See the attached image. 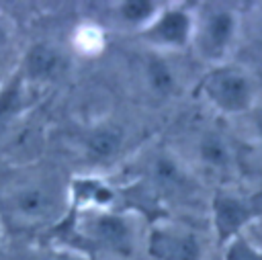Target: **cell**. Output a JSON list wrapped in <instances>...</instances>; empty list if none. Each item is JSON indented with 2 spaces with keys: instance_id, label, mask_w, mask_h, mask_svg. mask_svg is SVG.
Wrapping results in <instances>:
<instances>
[{
  "instance_id": "8fae6325",
  "label": "cell",
  "mask_w": 262,
  "mask_h": 260,
  "mask_svg": "<svg viewBox=\"0 0 262 260\" xmlns=\"http://www.w3.org/2000/svg\"><path fill=\"white\" fill-rule=\"evenodd\" d=\"M151 170H154V178H156L162 186H168V188H170V186H180V184L184 182V174H182V170L178 168V164H176L174 160L166 158V156L158 158V160L154 162Z\"/></svg>"
},
{
  "instance_id": "277c9868",
  "label": "cell",
  "mask_w": 262,
  "mask_h": 260,
  "mask_svg": "<svg viewBox=\"0 0 262 260\" xmlns=\"http://www.w3.org/2000/svg\"><path fill=\"white\" fill-rule=\"evenodd\" d=\"M207 92L223 111L237 113L250 104V82L235 70L215 72L207 80Z\"/></svg>"
},
{
  "instance_id": "ba28073f",
  "label": "cell",
  "mask_w": 262,
  "mask_h": 260,
  "mask_svg": "<svg viewBox=\"0 0 262 260\" xmlns=\"http://www.w3.org/2000/svg\"><path fill=\"white\" fill-rule=\"evenodd\" d=\"M233 16L227 10H215L205 25V47L209 53H221L233 35Z\"/></svg>"
},
{
  "instance_id": "4fadbf2b",
  "label": "cell",
  "mask_w": 262,
  "mask_h": 260,
  "mask_svg": "<svg viewBox=\"0 0 262 260\" xmlns=\"http://www.w3.org/2000/svg\"><path fill=\"white\" fill-rule=\"evenodd\" d=\"M201 158L209 164V166H225L229 162V151H227V145L217 137V135H207L203 137L201 141Z\"/></svg>"
},
{
  "instance_id": "ac0fdd59",
  "label": "cell",
  "mask_w": 262,
  "mask_h": 260,
  "mask_svg": "<svg viewBox=\"0 0 262 260\" xmlns=\"http://www.w3.org/2000/svg\"><path fill=\"white\" fill-rule=\"evenodd\" d=\"M33 260H74L70 256H63V254H43V256H31Z\"/></svg>"
},
{
  "instance_id": "30bf717a",
  "label": "cell",
  "mask_w": 262,
  "mask_h": 260,
  "mask_svg": "<svg viewBox=\"0 0 262 260\" xmlns=\"http://www.w3.org/2000/svg\"><path fill=\"white\" fill-rule=\"evenodd\" d=\"M121 145V131L115 127H100L92 131L86 139V151L94 160H106L117 154Z\"/></svg>"
},
{
  "instance_id": "2e32d148",
  "label": "cell",
  "mask_w": 262,
  "mask_h": 260,
  "mask_svg": "<svg viewBox=\"0 0 262 260\" xmlns=\"http://www.w3.org/2000/svg\"><path fill=\"white\" fill-rule=\"evenodd\" d=\"M76 190H78V194L82 199L92 201V203H98V205H102V203H106V201L113 199V192L106 186L98 184V182H78L76 184Z\"/></svg>"
},
{
  "instance_id": "3957f363",
  "label": "cell",
  "mask_w": 262,
  "mask_h": 260,
  "mask_svg": "<svg viewBox=\"0 0 262 260\" xmlns=\"http://www.w3.org/2000/svg\"><path fill=\"white\" fill-rule=\"evenodd\" d=\"M66 68V57L61 51L49 43H35L23 55L20 66L16 68L20 78L33 88L35 84L55 80Z\"/></svg>"
},
{
  "instance_id": "9c48e42d",
  "label": "cell",
  "mask_w": 262,
  "mask_h": 260,
  "mask_svg": "<svg viewBox=\"0 0 262 260\" xmlns=\"http://www.w3.org/2000/svg\"><path fill=\"white\" fill-rule=\"evenodd\" d=\"M190 31V20L182 10H170L168 14H164L158 25L154 27L151 35L158 41L164 43H172V45H182L188 37Z\"/></svg>"
},
{
  "instance_id": "9a60e30c",
  "label": "cell",
  "mask_w": 262,
  "mask_h": 260,
  "mask_svg": "<svg viewBox=\"0 0 262 260\" xmlns=\"http://www.w3.org/2000/svg\"><path fill=\"white\" fill-rule=\"evenodd\" d=\"M151 12H154V4H151V2H145V0L123 2V6H121V14H123V18L129 20V23L145 20Z\"/></svg>"
},
{
  "instance_id": "e0dca14e",
  "label": "cell",
  "mask_w": 262,
  "mask_h": 260,
  "mask_svg": "<svg viewBox=\"0 0 262 260\" xmlns=\"http://www.w3.org/2000/svg\"><path fill=\"white\" fill-rule=\"evenodd\" d=\"M227 260H262V254L256 252L250 244H246L244 240H237L229 246L227 254H225Z\"/></svg>"
},
{
  "instance_id": "7c38bea8",
  "label": "cell",
  "mask_w": 262,
  "mask_h": 260,
  "mask_svg": "<svg viewBox=\"0 0 262 260\" xmlns=\"http://www.w3.org/2000/svg\"><path fill=\"white\" fill-rule=\"evenodd\" d=\"M147 78H149V84L154 86V90L160 92V94H168L172 90V86H174V76H172L168 63L164 59H158V57L149 59Z\"/></svg>"
},
{
  "instance_id": "8992f818",
  "label": "cell",
  "mask_w": 262,
  "mask_h": 260,
  "mask_svg": "<svg viewBox=\"0 0 262 260\" xmlns=\"http://www.w3.org/2000/svg\"><path fill=\"white\" fill-rule=\"evenodd\" d=\"M86 233L102 246L113 250H127L129 248V227L119 215L111 213H94L84 221Z\"/></svg>"
},
{
  "instance_id": "6da1fadb",
  "label": "cell",
  "mask_w": 262,
  "mask_h": 260,
  "mask_svg": "<svg viewBox=\"0 0 262 260\" xmlns=\"http://www.w3.org/2000/svg\"><path fill=\"white\" fill-rule=\"evenodd\" d=\"M61 211V188L49 176H14L0 190V219L6 227H35Z\"/></svg>"
},
{
  "instance_id": "7a4b0ae2",
  "label": "cell",
  "mask_w": 262,
  "mask_h": 260,
  "mask_svg": "<svg viewBox=\"0 0 262 260\" xmlns=\"http://www.w3.org/2000/svg\"><path fill=\"white\" fill-rule=\"evenodd\" d=\"M31 104V86L14 68L0 84V141H4L23 119Z\"/></svg>"
},
{
  "instance_id": "d6986e66",
  "label": "cell",
  "mask_w": 262,
  "mask_h": 260,
  "mask_svg": "<svg viewBox=\"0 0 262 260\" xmlns=\"http://www.w3.org/2000/svg\"><path fill=\"white\" fill-rule=\"evenodd\" d=\"M4 235H6V227H4V223H2V219H0V248H2V244H4Z\"/></svg>"
},
{
  "instance_id": "5bb4252c",
  "label": "cell",
  "mask_w": 262,
  "mask_h": 260,
  "mask_svg": "<svg viewBox=\"0 0 262 260\" xmlns=\"http://www.w3.org/2000/svg\"><path fill=\"white\" fill-rule=\"evenodd\" d=\"M12 45H14V39H12L10 20L0 12V84L12 72V70L6 68L8 66V59H10V53H12Z\"/></svg>"
},
{
  "instance_id": "5b68a950",
  "label": "cell",
  "mask_w": 262,
  "mask_h": 260,
  "mask_svg": "<svg viewBox=\"0 0 262 260\" xmlns=\"http://www.w3.org/2000/svg\"><path fill=\"white\" fill-rule=\"evenodd\" d=\"M262 209V197H250V199H237L221 194L215 201V225L219 229L221 240L235 233L246 221H250L254 215H258Z\"/></svg>"
},
{
  "instance_id": "ffe728a7",
  "label": "cell",
  "mask_w": 262,
  "mask_h": 260,
  "mask_svg": "<svg viewBox=\"0 0 262 260\" xmlns=\"http://www.w3.org/2000/svg\"><path fill=\"white\" fill-rule=\"evenodd\" d=\"M258 131H260V135H262V117L258 119Z\"/></svg>"
},
{
  "instance_id": "52a82bcc",
  "label": "cell",
  "mask_w": 262,
  "mask_h": 260,
  "mask_svg": "<svg viewBox=\"0 0 262 260\" xmlns=\"http://www.w3.org/2000/svg\"><path fill=\"white\" fill-rule=\"evenodd\" d=\"M149 252L158 260H199V244L192 235L156 231L149 242Z\"/></svg>"
}]
</instances>
